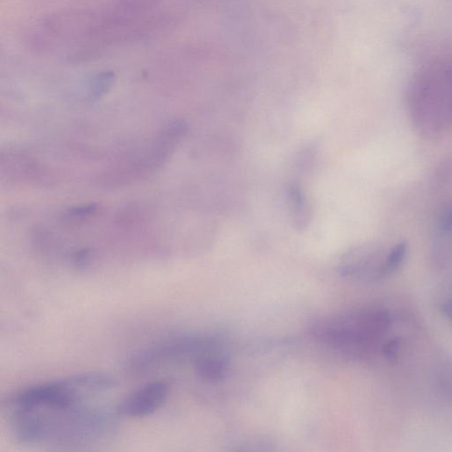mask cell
Masks as SVG:
<instances>
[{
	"mask_svg": "<svg viewBox=\"0 0 452 452\" xmlns=\"http://www.w3.org/2000/svg\"><path fill=\"white\" fill-rule=\"evenodd\" d=\"M315 339L356 358L379 354L385 361L402 339L391 309L373 306L320 319L312 325Z\"/></svg>",
	"mask_w": 452,
	"mask_h": 452,
	"instance_id": "2",
	"label": "cell"
},
{
	"mask_svg": "<svg viewBox=\"0 0 452 452\" xmlns=\"http://www.w3.org/2000/svg\"><path fill=\"white\" fill-rule=\"evenodd\" d=\"M230 362L222 352L204 356L194 363L197 376L204 382H221L227 376Z\"/></svg>",
	"mask_w": 452,
	"mask_h": 452,
	"instance_id": "7",
	"label": "cell"
},
{
	"mask_svg": "<svg viewBox=\"0 0 452 452\" xmlns=\"http://www.w3.org/2000/svg\"><path fill=\"white\" fill-rule=\"evenodd\" d=\"M438 303L442 314L452 324V280L445 284L439 297Z\"/></svg>",
	"mask_w": 452,
	"mask_h": 452,
	"instance_id": "11",
	"label": "cell"
},
{
	"mask_svg": "<svg viewBox=\"0 0 452 452\" xmlns=\"http://www.w3.org/2000/svg\"><path fill=\"white\" fill-rule=\"evenodd\" d=\"M12 434L21 444L79 447L111 438L120 429L116 409L89 403L8 414Z\"/></svg>",
	"mask_w": 452,
	"mask_h": 452,
	"instance_id": "1",
	"label": "cell"
},
{
	"mask_svg": "<svg viewBox=\"0 0 452 452\" xmlns=\"http://www.w3.org/2000/svg\"><path fill=\"white\" fill-rule=\"evenodd\" d=\"M438 230L447 234L452 232V206L447 209L438 221Z\"/></svg>",
	"mask_w": 452,
	"mask_h": 452,
	"instance_id": "12",
	"label": "cell"
},
{
	"mask_svg": "<svg viewBox=\"0 0 452 452\" xmlns=\"http://www.w3.org/2000/svg\"><path fill=\"white\" fill-rule=\"evenodd\" d=\"M435 374L439 392L452 405V359H445L439 362Z\"/></svg>",
	"mask_w": 452,
	"mask_h": 452,
	"instance_id": "9",
	"label": "cell"
},
{
	"mask_svg": "<svg viewBox=\"0 0 452 452\" xmlns=\"http://www.w3.org/2000/svg\"><path fill=\"white\" fill-rule=\"evenodd\" d=\"M389 249L378 244L359 245L349 251L342 259L340 273L356 280L378 282L391 277L387 271L386 261Z\"/></svg>",
	"mask_w": 452,
	"mask_h": 452,
	"instance_id": "5",
	"label": "cell"
},
{
	"mask_svg": "<svg viewBox=\"0 0 452 452\" xmlns=\"http://www.w3.org/2000/svg\"><path fill=\"white\" fill-rule=\"evenodd\" d=\"M169 392V383L166 381L148 383L126 395L117 405V413L131 418L151 416L166 404Z\"/></svg>",
	"mask_w": 452,
	"mask_h": 452,
	"instance_id": "6",
	"label": "cell"
},
{
	"mask_svg": "<svg viewBox=\"0 0 452 452\" xmlns=\"http://www.w3.org/2000/svg\"><path fill=\"white\" fill-rule=\"evenodd\" d=\"M98 206L95 203L72 207L63 212V214L60 216V221L68 225L80 224V223L91 218L98 212Z\"/></svg>",
	"mask_w": 452,
	"mask_h": 452,
	"instance_id": "10",
	"label": "cell"
},
{
	"mask_svg": "<svg viewBox=\"0 0 452 452\" xmlns=\"http://www.w3.org/2000/svg\"><path fill=\"white\" fill-rule=\"evenodd\" d=\"M221 352L219 342L214 337L198 335H177L166 337L138 350L129 355L124 363L128 374L141 376L168 365L191 361L214 352Z\"/></svg>",
	"mask_w": 452,
	"mask_h": 452,
	"instance_id": "4",
	"label": "cell"
},
{
	"mask_svg": "<svg viewBox=\"0 0 452 452\" xmlns=\"http://www.w3.org/2000/svg\"><path fill=\"white\" fill-rule=\"evenodd\" d=\"M288 201L294 224L298 229L305 228L310 218V208L308 201L299 185H290L288 190Z\"/></svg>",
	"mask_w": 452,
	"mask_h": 452,
	"instance_id": "8",
	"label": "cell"
},
{
	"mask_svg": "<svg viewBox=\"0 0 452 452\" xmlns=\"http://www.w3.org/2000/svg\"><path fill=\"white\" fill-rule=\"evenodd\" d=\"M116 381L109 374L88 372L74 374L60 380L27 387L4 399L6 414L36 409H54L89 403V400L109 392Z\"/></svg>",
	"mask_w": 452,
	"mask_h": 452,
	"instance_id": "3",
	"label": "cell"
}]
</instances>
